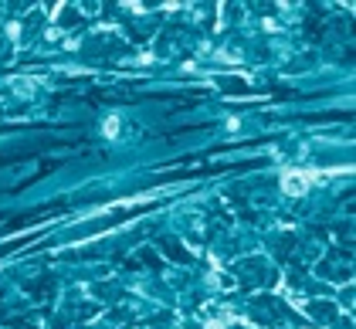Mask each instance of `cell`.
Wrapping results in <instances>:
<instances>
[{"label":"cell","instance_id":"6da1fadb","mask_svg":"<svg viewBox=\"0 0 356 329\" xmlns=\"http://www.w3.org/2000/svg\"><path fill=\"white\" fill-rule=\"evenodd\" d=\"M312 184H319V173H309V170H285L282 173V191L292 193V197H302Z\"/></svg>","mask_w":356,"mask_h":329},{"label":"cell","instance_id":"7a4b0ae2","mask_svg":"<svg viewBox=\"0 0 356 329\" xmlns=\"http://www.w3.org/2000/svg\"><path fill=\"white\" fill-rule=\"evenodd\" d=\"M106 136H119V119H115V115H112V119H106Z\"/></svg>","mask_w":356,"mask_h":329}]
</instances>
